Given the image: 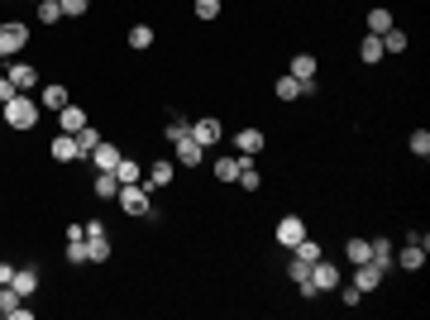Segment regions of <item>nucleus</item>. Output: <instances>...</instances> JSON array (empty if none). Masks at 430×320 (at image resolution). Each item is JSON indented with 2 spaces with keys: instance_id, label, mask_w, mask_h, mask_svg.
<instances>
[{
  "instance_id": "20e7f679",
  "label": "nucleus",
  "mask_w": 430,
  "mask_h": 320,
  "mask_svg": "<svg viewBox=\"0 0 430 320\" xmlns=\"http://www.w3.org/2000/svg\"><path fill=\"white\" fill-rule=\"evenodd\" d=\"M172 153H177V168H201V158H206V148L192 139V129H187L177 144H172Z\"/></svg>"
},
{
  "instance_id": "6ab92c4d",
  "label": "nucleus",
  "mask_w": 430,
  "mask_h": 320,
  "mask_svg": "<svg viewBox=\"0 0 430 320\" xmlns=\"http://www.w3.org/2000/svg\"><path fill=\"white\" fill-rule=\"evenodd\" d=\"M359 58H363L368 67H373V62H383V38H378V34H368V38L359 43Z\"/></svg>"
},
{
  "instance_id": "cd10ccee",
  "label": "nucleus",
  "mask_w": 430,
  "mask_h": 320,
  "mask_svg": "<svg viewBox=\"0 0 430 320\" xmlns=\"http://www.w3.org/2000/svg\"><path fill=\"white\" fill-rule=\"evenodd\" d=\"M273 91H278V101H297V96H302V82H297V77H278Z\"/></svg>"
},
{
  "instance_id": "a211bd4d",
  "label": "nucleus",
  "mask_w": 430,
  "mask_h": 320,
  "mask_svg": "<svg viewBox=\"0 0 430 320\" xmlns=\"http://www.w3.org/2000/svg\"><path fill=\"white\" fill-rule=\"evenodd\" d=\"M96 196H101V201H115V196H120V177H115V172H96Z\"/></svg>"
},
{
  "instance_id": "72a5a7b5",
  "label": "nucleus",
  "mask_w": 430,
  "mask_h": 320,
  "mask_svg": "<svg viewBox=\"0 0 430 320\" xmlns=\"http://www.w3.org/2000/svg\"><path fill=\"white\" fill-rule=\"evenodd\" d=\"M67 263H72V268L87 263V239H67Z\"/></svg>"
},
{
  "instance_id": "e433bc0d",
  "label": "nucleus",
  "mask_w": 430,
  "mask_h": 320,
  "mask_svg": "<svg viewBox=\"0 0 430 320\" xmlns=\"http://www.w3.org/2000/svg\"><path fill=\"white\" fill-rule=\"evenodd\" d=\"M220 14V0H196V19H215Z\"/></svg>"
},
{
  "instance_id": "ea45409f",
  "label": "nucleus",
  "mask_w": 430,
  "mask_h": 320,
  "mask_svg": "<svg viewBox=\"0 0 430 320\" xmlns=\"http://www.w3.org/2000/svg\"><path fill=\"white\" fill-rule=\"evenodd\" d=\"M187 129H192V124H187V119H172V124H168V144H177V139H182V134H187Z\"/></svg>"
},
{
  "instance_id": "c85d7f7f",
  "label": "nucleus",
  "mask_w": 430,
  "mask_h": 320,
  "mask_svg": "<svg viewBox=\"0 0 430 320\" xmlns=\"http://www.w3.org/2000/svg\"><path fill=\"white\" fill-rule=\"evenodd\" d=\"M258 182H263V177H258V168H253V158H239V187H249V192H253Z\"/></svg>"
},
{
  "instance_id": "4be33fe9",
  "label": "nucleus",
  "mask_w": 430,
  "mask_h": 320,
  "mask_svg": "<svg viewBox=\"0 0 430 320\" xmlns=\"http://www.w3.org/2000/svg\"><path fill=\"white\" fill-rule=\"evenodd\" d=\"M38 101H43L48 110H63V106H67V87H58V82H53V87H43V91H38Z\"/></svg>"
},
{
  "instance_id": "79ce46f5",
  "label": "nucleus",
  "mask_w": 430,
  "mask_h": 320,
  "mask_svg": "<svg viewBox=\"0 0 430 320\" xmlns=\"http://www.w3.org/2000/svg\"><path fill=\"white\" fill-rule=\"evenodd\" d=\"M10 96H19V91H14V82H10V77H0V106H5Z\"/></svg>"
},
{
  "instance_id": "0eeeda50",
  "label": "nucleus",
  "mask_w": 430,
  "mask_h": 320,
  "mask_svg": "<svg viewBox=\"0 0 430 320\" xmlns=\"http://www.w3.org/2000/svg\"><path fill=\"white\" fill-rule=\"evenodd\" d=\"M87 158H91V163H96V172H115V168H120V158H124V153H120V148H115V144H106V139H101V144H96V148H91V153H87Z\"/></svg>"
},
{
  "instance_id": "4c0bfd02",
  "label": "nucleus",
  "mask_w": 430,
  "mask_h": 320,
  "mask_svg": "<svg viewBox=\"0 0 430 320\" xmlns=\"http://www.w3.org/2000/svg\"><path fill=\"white\" fill-rule=\"evenodd\" d=\"M287 273H292V282H306V277H311V263H302V258H292V268H287Z\"/></svg>"
},
{
  "instance_id": "bb28decb",
  "label": "nucleus",
  "mask_w": 430,
  "mask_h": 320,
  "mask_svg": "<svg viewBox=\"0 0 430 320\" xmlns=\"http://www.w3.org/2000/svg\"><path fill=\"white\" fill-rule=\"evenodd\" d=\"M129 48H139V53L153 48V29H148V24H134V29H129Z\"/></svg>"
},
{
  "instance_id": "473e14b6",
  "label": "nucleus",
  "mask_w": 430,
  "mask_h": 320,
  "mask_svg": "<svg viewBox=\"0 0 430 320\" xmlns=\"http://www.w3.org/2000/svg\"><path fill=\"white\" fill-rule=\"evenodd\" d=\"M63 19V5L58 0H38V24H58Z\"/></svg>"
},
{
  "instance_id": "1a4fd4ad",
  "label": "nucleus",
  "mask_w": 430,
  "mask_h": 320,
  "mask_svg": "<svg viewBox=\"0 0 430 320\" xmlns=\"http://www.w3.org/2000/svg\"><path fill=\"white\" fill-rule=\"evenodd\" d=\"M87 124H91V119H87V110L82 106L67 101V106L58 110V129H63V134H77V129H87Z\"/></svg>"
},
{
  "instance_id": "9b49d317",
  "label": "nucleus",
  "mask_w": 430,
  "mask_h": 320,
  "mask_svg": "<svg viewBox=\"0 0 430 320\" xmlns=\"http://www.w3.org/2000/svg\"><path fill=\"white\" fill-rule=\"evenodd\" d=\"M234 148H239L244 158H253V153L268 148V139H263V129H239V134H234Z\"/></svg>"
},
{
  "instance_id": "393cba45",
  "label": "nucleus",
  "mask_w": 430,
  "mask_h": 320,
  "mask_svg": "<svg viewBox=\"0 0 430 320\" xmlns=\"http://www.w3.org/2000/svg\"><path fill=\"white\" fill-rule=\"evenodd\" d=\"M215 177H220V182H239V158H229V153L215 158Z\"/></svg>"
},
{
  "instance_id": "aec40b11",
  "label": "nucleus",
  "mask_w": 430,
  "mask_h": 320,
  "mask_svg": "<svg viewBox=\"0 0 430 320\" xmlns=\"http://www.w3.org/2000/svg\"><path fill=\"white\" fill-rule=\"evenodd\" d=\"M292 77H297V82H311V77H316V58H311V53H297V58H292Z\"/></svg>"
},
{
  "instance_id": "58836bf2",
  "label": "nucleus",
  "mask_w": 430,
  "mask_h": 320,
  "mask_svg": "<svg viewBox=\"0 0 430 320\" xmlns=\"http://www.w3.org/2000/svg\"><path fill=\"white\" fill-rule=\"evenodd\" d=\"M58 5H63V14H72V19H77V14H87V5H91V0H58Z\"/></svg>"
},
{
  "instance_id": "39448f33",
  "label": "nucleus",
  "mask_w": 430,
  "mask_h": 320,
  "mask_svg": "<svg viewBox=\"0 0 430 320\" xmlns=\"http://www.w3.org/2000/svg\"><path fill=\"white\" fill-rule=\"evenodd\" d=\"M339 282H344V273H339L335 263H325V258L311 263V287H316V292H335Z\"/></svg>"
},
{
  "instance_id": "a878e982",
  "label": "nucleus",
  "mask_w": 430,
  "mask_h": 320,
  "mask_svg": "<svg viewBox=\"0 0 430 320\" xmlns=\"http://www.w3.org/2000/svg\"><path fill=\"white\" fill-rule=\"evenodd\" d=\"M115 177H120V187H129V182H139V177H144V168H139L134 158H120V168H115Z\"/></svg>"
},
{
  "instance_id": "412c9836",
  "label": "nucleus",
  "mask_w": 430,
  "mask_h": 320,
  "mask_svg": "<svg viewBox=\"0 0 430 320\" xmlns=\"http://www.w3.org/2000/svg\"><path fill=\"white\" fill-rule=\"evenodd\" d=\"M292 253H297V258H302V263H316V258H321V244H316V239H311V234H302V239H297V244H292Z\"/></svg>"
},
{
  "instance_id": "6e6552de",
  "label": "nucleus",
  "mask_w": 430,
  "mask_h": 320,
  "mask_svg": "<svg viewBox=\"0 0 430 320\" xmlns=\"http://www.w3.org/2000/svg\"><path fill=\"white\" fill-rule=\"evenodd\" d=\"M172 172H177V163H168V158H153V163L144 168V182H148V192H153V187H168V182H172Z\"/></svg>"
},
{
  "instance_id": "f3484780",
  "label": "nucleus",
  "mask_w": 430,
  "mask_h": 320,
  "mask_svg": "<svg viewBox=\"0 0 430 320\" xmlns=\"http://www.w3.org/2000/svg\"><path fill=\"white\" fill-rule=\"evenodd\" d=\"M87 263H110V239L106 234H91V239H87Z\"/></svg>"
},
{
  "instance_id": "4468645a",
  "label": "nucleus",
  "mask_w": 430,
  "mask_h": 320,
  "mask_svg": "<svg viewBox=\"0 0 430 320\" xmlns=\"http://www.w3.org/2000/svg\"><path fill=\"white\" fill-rule=\"evenodd\" d=\"M48 153H53L58 163H77V158H82V148H77V134H58Z\"/></svg>"
},
{
  "instance_id": "423d86ee",
  "label": "nucleus",
  "mask_w": 430,
  "mask_h": 320,
  "mask_svg": "<svg viewBox=\"0 0 430 320\" xmlns=\"http://www.w3.org/2000/svg\"><path fill=\"white\" fill-rule=\"evenodd\" d=\"M383 273H387V268L368 258V263H359V273H354V287H359V292H378V287H383Z\"/></svg>"
},
{
  "instance_id": "f8f14e48",
  "label": "nucleus",
  "mask_w": 430,
  "mask_h": 320,
  "mask_svg": "<svg viewBox=\"0 0 430 320\" xmlns=\"http://www.w3.org/2000/svg\"><path fill=\"white\" fill-rule=\"evenodd\" d=\"M302 234H306V220H302V215H282V220H278V244H287V249H292Z\"/></svg>"
},
{
  "instance_id": "ddd939ff",
  "label": "nucleus",
  "mask_w": 430,
  "mask_h": 320,
  "mask_svg": "<svg viewBox=\"0 0 430 320\" xmlns=\"http://www.w3.org/2000/svg\"><path fill=\"white\" fill-rule=\"evenodd\" d=\"M5 77L14 82V91H34V87H38V67H29V62H14Z\"/></svg>"
},
{
  "instance_id": "b1692460",
  "label": "nucleus",
  "mask_w": 430,
  "mask_h": 320,
  "mask_svg": "<svg viewBox=\"0 0 430 320\" xmlns=\"http://www.w3.org/2000/svg\"><path fill=\"white\" fill-rule=\"evenodd\" d=\"M378 38H383V53H407V34H402L397 24H392L387 34H378Z\"/></svg>"
},
{
  "instance_id": "c03bdc74",
  "label": "nucleus",
  "mask_w": 430,
  "mask_h": 320,
  "mask_svg": "<svg viewBox=\"0 0 430 320\" xmlns=\"http://www.w3.org/2000/svg\"><path fill=\"white\" fill-rule=\"evenodd\" d=\"M34 5H38V0H34Z\"/></svg>"
},
{
  "instance_id": "9d476101",
  "label": "nucleus",
  "mask_w": 430,
  "mask_h": 320,
  "mask_svg": "<svg viewBox=\"0 0 430 320\" xmlns=\"http://www.w3.org/2000/svg\"><path fill=\"white\" fill-rule=\"evenodd\" d=\"M192 139H196L201 148H211V144H220V119H215V115H201V119L192 124Z\"/></svg>"
},
{
  "instance_id": "f257e3e1",
  "label": "nucleus",
  "mask_w": 430,
  "mask_h": 320,
  "mask_svg": "<svg viewBox=\"0 0 430 320\" xmlns=\"http://www.w3.org/2000/svg\"><path fill=\"white\" fill-rule=\"evenodd\" d=\"M5 124H10V129H34V124H38V101H34L29 91L10 96V101H5Z\"/></svg>"
},
{
  "instance_id": "dca6fc26",
  "label": "nucleus",
  "mask_w": 430,
  "mask_h": 320,
  "mask_svg": "<svg viewBox=\"0 0 430 320\" xmlns=\"http://www.w3.org/2000/svg\"><path fill=\"white\" fill-rule=\"evenodd\" d=\"M10 287H14L19 297H34V292H38V273H34V268H14Z\"/></svg>"
},
{
  "instance_id": "c756f323",
  "label": "nucleus",
  "mask_w": 430,
  "mask_h": 320,
  "mask_svg": "<svg viewBox=\"0 0 430 320\" xmlns=\"http://www.w3.org/2000/svg\"><path fill=\"white\" fill-rule=\"evenodd\" d=\"M368 258L387 268V263H392V244H387V239H368Z\"/></svg>"
},
{
  "instance_id": "37998d69",
  "label": "nucleus",
  "mask_w": 430,
  "mask_h": 320,
  "mask_svg": "<svg viewBox=\"0 0 430 320\" xmlns=\"http://www.w3.org/2000/svg\"><path fill=\"white\" fill-rule=\"evenodd\" d=\"M10 277H14V268H10V263H0V287H10Z\"/></svg>"
},
{
  "instance_id": "c9c22d12",
  "label": "nucleus",
  "mask_w": 430,
  "mask_h": 320,
  "mask_svg": "<svg viewBox=\"0 0 430 320\" xmlns=\"http://www.w3.org/2000/svg\"><path fill=\"white\" fill-rule=\"evenodd\" d=\"M411 153H416V158H430V134H426V129L411 134Z\"/></svg>"
},
{
  "instance_id": "7ed1b4c3",
  "label": "nucleus",
  "mask_w": 430,
  "mask_h": 320,
  "mask_svg": "<svg viewBox=\"0 0 430 320\" xmlns=\"http://www.w3.org/2000/svg\"><path fill=\"white\" fill-rule=\"evenodd\" d=\"M24 43H29V24H19V19L0 24V58H14V53H24Z\"/></svg>"
},
{
  "instance_id": "7c9ffc66",
  "label": "nucleus",
  "mask_w": 430,
  "mask_h": 320,
  "mask_svg": "<svg viewBox=\"0 0 430 320\" xmlns=\"http://www.w3.org/2000/svg\"><path fill=\"white\" fill-rule=\"evenodd\" d=\"M96 144H101V129H91V124H87V129H77V148H82V158H87Z\"/></svg>"
},
{
  "instance_id": "f704fd0d",
  "label": "nucleus",
  "mask_w": 430,
  "mask_h": 320,
  "mask_svg": "<svg viewBox=\"0 0 430 320\" xmlns=\"http://www.w3.org/2000/svg\"><path fill=\"white\" fill-rule=\"evenodd\" d=\"M19 301H24V297H19L14 287H0V316H10V311H14Z\"/></svg>"
},
{
  "instance_id": "f03ea898",
  "label": "nucleus",
  "mask_w": 430,
  "mask_h": 320,
  "mask_svg": "<svg viewBox=\"0 0 430 320\" xmlns=\"http://www.w3.org/2000/svg\"><path fill=\"white\" fill-rule=\"evenodd\" d=\"M120 211L124 215H148L153 211V196H148V187H139V182H129V187H120Z\"/></svg>"
},
{
  "instance_id": "2eb2a0df",
  "label": "nucleus",
  "mask_w": 430,
  "mask_h": 320,
  "mask_svg": "<svg viewBox=\"0 0 430 320\" xmlns=\"http://www.w3.org/2000/svg\"><path fill=\"white\" fill-rule=\"evenodd\" d=\"M426 249H430V244H416V239H407V249H402V258H397V263H402L407 273H421V268H426Z\"/></svg>"
},
{
  "instance_id": "a19ab883",
  "label": "nucleus",
  "mask_w": 430,
  "mask_h": 320,
  "mask_svg": "<svg viewBox=\"0 0 430 320\" xmlns=\"http://www.w3.org/2000/svg\"><path fill=\"white\" fill-rule=\"evenodd\" d=\"M339 287H344V282H339ZM359 301H363V292H359V287H344V306H359Z\"/></svg>"
},
{
  "instance_id": "5701e85b",
  "label": "nucleus",
  "mask_w": 430,
  "mask_h": 320,
  "mask_svg": "<svg viewBox=\"0 0 430 320\" xmlns=\"http://www.w3.org/2000/svg\"><path fill=\"white\" fill-rule=\"evenodd\" d=\"M387 29H392V10H383V5L368 10V34H387Z\"/></svg>"
},
{
  "instance_id": "2f4dec72",
  "label": "nucleus",
  "mask_w": 430,
  "mask_h": 320,
  "mask_svg": "<svg viewBox=\"0 0 430 320\" xmlns=\"http://www.w3.org/2000/svg\"><path fill=\"white\" fill-rule=\"evenodd\" d=\"M344 253H349V263L359 268V263H368V239H349L344 244Z\"/></svg>"
}]
</instances>
